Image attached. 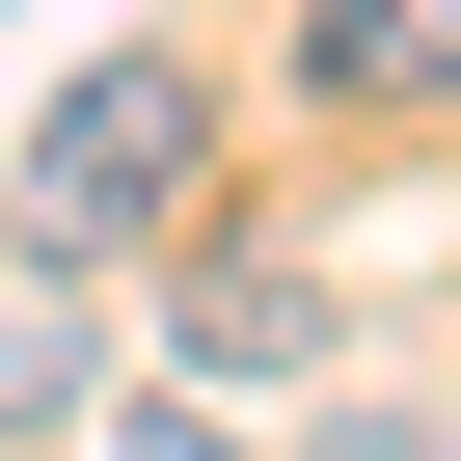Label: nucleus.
I'll return each mask as SVG.
<instances>
[{
    "mask_svg": "<svg viewBox=\"0 0 461 461\" xmlns=\"http://www.w3.org/2000/svg\"><path fill=\"white\" fill-rule=\"evenodd\" d=\"M190 55H82L55 136H28V245H136V217H190Z\"/></svg>",
    "mask_w": 461,
    "mask_h": 461,
    "instance_id": "1",
    "label": "nucleus"
},
{
    "mask_svg": "<svg viewBox=\"0 0 461 461\" xmlns=\"http://www.w3.org/2000/svg\"><path fill=\"white\" fill-rule=\"evenodd\" d=\"M0 434H82V299H55V245H0Z\"/></svg>",
    "mask_w": 461,
    "mask_h": 461,
    "instance_id": "2",
    "label": "nucleus"
},
{
    "mask_svg": "<svg viewBox=\"0 0 461 461\" xmlns=\"http://www.w3.org/2000/svg\"><path fill=\"white\" fill-rule=\"evenodd\" d=\"M299 55H326L353 109H434V82H461V0H326V28H299Z\"/></svg>",
    "mask_w": 461,
    "mask_h": 461,
    "instance_id": "3",
    "label": "nucleus"
},
{
    "mask_svg": "<svg viewBox=\"0 0 461 461\" xmlns=\"http://www.w3.org/2000/svg\"><path fill=\"white\" fill-rule=\"evenodd\" d=\"M190 353H217V380H272V353H326V272H217V299H190Z\"/></svg>",
    "mask_w": 461,
    "mask_h": 461,
    "instance_id": "4",
    "label": "nucleus"
},
{
    "mask_svg": "<svg viewBox=\"0 0 461 461\" xmlns=\"http://www.w3.org/2000/svg\"><path fill=\"white\" fill-rule=\"evenodd\" d=\"M326 461H461V434H434V407H353V434H326Z\"/></svg>",
    "mask_w": 461,
    "mask_h": 461,
    "instance_id": "5",
    "label": "nucleus"
},
{
    "mask_svg": "<svg viewBox=\"0 0 461 461\" xmlns=\"http://www.w3.org/2000/svg\"><path fill=\"white\" fill-rule=\"evenodd\" d=\"M163 461H217V434H163Z\"/></svg>",
    "mask_w": 461,
    "mask_h": 461,
    "instance_id": "6",
    "label": "nucleus"
}]
</instances>
